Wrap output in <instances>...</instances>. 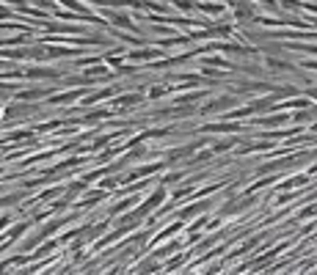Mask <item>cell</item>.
<instances>
[{
  "label": "cell",
  "instance_id": "cell-1",
  "mask_svg": "<svg viewBox=\"0 0 317 275\" xmlns=\"http://www.w3.org/2000/svg\"><path fill=\"white\" fill-rule=\"evenodd\" d=\"M166 58V50L163 47H149V44H144V47H135V50H127V61H135V63H157Z\"/></svg>",
  "mask_w": 317,
  "mask_h": 275
},
{
  "label": "cell",
  "instance_id": "cell-2",
  "mask_svg": "<svg viewBox=\"0 0 317 275\" xmlns=\"http://www.w3.org/2000/svg\"><path fill=\"white\" fill-rule=\"evenodd\" d=\"M144 99H146V96H144L141 91H121V94L113 99L111 110L113 113H124V110H133V108H138V105H144Z\"/></svg>",
  "mask_w": 317,
  "mask_h": 275
},
{
  "label": "cell",
  "instance_id": "cell-3",
  "mask_svg": "<svg viewBox=\"0 0 317 275\" xmlns=\"http://www.w3.org/2000/svg\"><path fill=\"white\" fill-rule=\"evenodd\" d=\"M166 198H169V190H166L163 185H157V190L152 192V195H146V198H144L141 204H138V209H135V212L141 215V218H146L149 209H157V206H160Z\"/></svg>",
  "mask_w": 317,
  "mask_h": 275
},
{
  "label": "cell",
  "instance_id": "cell-4",
  "mask_svg": "<svg viewBox=\"0 0 317 275\" xmlns=\"http://www.w3.org/2000/svg\"><path fill=\"white\" fill-rule=\"evenodd\" d=\"M36 113V108L33 105H22V102H11V105H6L3 108V121H20V118H28V116H33Z\"/></svg>",
  "mask_w": 317,
  "mask_h": 275
},
{
  "label": "cell",
  "instance_id": "cell-5",
  "mask_svg": "<svg viewBox=\"0 0 317 275\" xmlns=\"http://www.w3.org/2000/svg\"><path fill=\"white\" fill-rule=\"evenodd\" d=\"M212 206V201H207V198H202V201H190L188 206H182V209H179V212H174V218L176 220H188V218H193V215H204L207 209H210Z\"/></svg>",
  "mask_w": 317,
  "mask_h": 275
},
{
  "label": "cell",
  "instance_id": "cell-6",
  "mask_svg": "<svg viewBox=\"0 0 317 275\" xmlns=\"http://www.w3.org/2000/svg\"><path fill=\"white\" fill-rule=\"evenodd\" d=\"M44 96H53V91L44 88V85H36V88H28V91H17L14 94V102H36V99H44Z\"/></svg>",
  "mask_w": 317,
  "mask_h": 275
},
{
  "label": "cell",
  "instance_id": "cell-7",
  "mask_svg": "<svg viewBox=\"0 0 317 275\" xmlns=\"http://www.w3.org/2000/svg\"><path fill=\"white\" fill-rule=\"evenodd\" d=\"M237 105V99L234 96H218V99H212V102H207L204 108H202V113H221V110H229Z\"/></svg>",
  "mask_w": 317,
  "mask_h": 275
},
{
  "label": "cell",
  "instance_id": "cell-8",
  "mask_svg": "<svg viewBox=\"0 0 317 275\" xmlns=\"http://www.w3.org/2000/svg\"><path fill=\"white\" fill-rule=\"evenodd\" d=\"M202 132H221V135H229V132H243V124L237 121H221V124H204Z\"/></svg>",
  "mask_w": 317,
  "mask_h": 275
},
{
  "label": "cell",
  "instance_id": "cell-9",
  "mask_svg": "<svg viewBox=\"0 0 317 275\" xmlns=\"http://www.w3.org/2000/svg\"><path fill=\"white\" fill-rule=\"evenodd\" d=\"M251 204H254L251 195H246V198H234V201H226V204L221 206V212H224V215H234V212H243V209L251 206Z\"/></svg>",
  "mask_w": 317,
  "mask_h": 275
},
{
  "label": "cell",
  "instance_id": "cell-10",
  "mask_svg": "<svg viewBox=\"0 0 317 275\" xmlns=\"http://www.w3.org/2000/svg\"><path fill=\"white\" fill-rule=\"evenodd\" d=\"M105 198H108V192L97 187V190H88L83 198H80V206H83V209H91V206H97L99 201H105Z\"/></svg>",
  "mask_w": 317,
  "mask_h": 275
},
{
  "label": "cell",
  "instance_id": "cell-11",
  "mask_svg": "<svg viewBox=\"0 0 317 275\" xmlns=\"http://www.w3.org/2000/svg\"><path fill=\"white\" fill-rule=\"evenodd\" d=\"M226 8H229L226 3H196V11H204V14H210V17H221Z\"/></svg>",
  "mask_w": 317,
  "mask_h": 275
},
{
  "label": "cell",
  "instance_id": "cell-12",
  "mask_svg": "<svg viewBox=\"0 0 317 275\" xmlns=\"http://www.w3.org/2000/svg\"><path fill=\"white\" fill-rule=\"evenodd\" d=\"M287 121H289L287 113H279V116H262L254 124H259V127H282V124H287Z\"/></svg>",
  "mask_w": 317,
  "mask_h": 275
},
{
  "label": "cell",
  "instance_id": "cell-13",
  "mask_svg": "<svg viewBox=\"0 0 317 275\" xmlns=\"http://www.w3.org/2000/svg\"><path fill=\"white\" fill-rule=\"evenodd\" d=\"M113 116V110L111 108H99V110H91L86 118H80V121H88V124H97V121H102L105 118V124H108V118Z\"/></svg>",
  "mask_w": 317,
  "mask_h": 275
},
{
  "label": "cell",
  "instance_id": "cell-14",
  "mask_svg": "<svg viewBox=\"0 0 317 275\" xmlns=\"http://www.w3.org/2000/svg\"><path fill=\"white\" fill-rule=\"evenodd\" d=\"M179 228H182V220H174V223H169V226H166V228H163V231L155 237V242H152V245H157V242H160V240H166V237H171V234H176V231H179Z\"/></svg>",
  "mask_w": 317,
  "mask_h": 275
},
{
  "label": "cell",
  "instance_id": "cell-15",
  "mask_svg": "<svg viewBox=\"0 0 317 275\" xmlns=\"http://www.w3.org/2000/svg\"><path fill=\"white\" fill-rule=\"evenodd\" d=\"M234 17H237V20H251V17H254V11H251V8L254 6H248V3H234Z\"/></svg>",
  "mask_w": 317,
  "mask_h": 275
},
{
  "label": "cell",
  "instance_id": "cell-16",
  "mask_svg": "<svg viewBox=\"0 0 317 275\" xmlns=\"http://www.w3.org/2000/svg\"><path fill=\"white\" fill-rule=\"evenodd\" d=\"M204 66H218V69H234L232 63H229V61H224V58H218V55H215V58H204Z\"/></svg>",
  "mask_w": 317,
  "mask_h": 275
},
{
  "label": "cell",
  "instance_id": "cell-17",
  "mask_svg": "<svg viewBox=\"0 0 317 275\" xmlns=\"http://www.w3.org/2000/svg\"><path fill=\"white\" fill-rule=\"evenodd\" d=\"M121 182V176H113V179H102V182H99V190H105V192H111L113 187L119 185Z\"/></svg>",
  "mask_w": 317,
  "mask_h": 275
},
{
  "label": "cell",
  "instance_id": "cell-18",
  "mask_svg": "<svg viewBox=\"0 0 317 275\" xmlns=\"http://www.w3.org/2000/svg\"><path fill=\"white\" fill-rule=\"evenodd\" d=\"M169 82H166V85H152V88H149V99H157V96H163V94H169Z\"/></svg>",
  "mask_w": 317,
  "mask_h": 275
},
{
  "label": "cell",
  "instance_id": "cell-19",
  "mask_svg": "<svg viewBox=\"0 0 317 275\" xmlns=\"http://www.w3.org/2000/svg\"><path fill=\"white\" fill-rule=\"evenodd\" d=\"M3 228H11V218H8V215L0 218V231H3Z\"/></svg>",
  "mask_w": 317,
  "mask_h": 275
},
{
  "label": "cell",
  "instance_id": "cell-20",
  "mask_svg": "<svg viewBox=\"0 0 317 275\" xmlns=\"http://www.w3.org/2000/svg\"><path fill=\"white\" fill-rule=\"evenodd\" d=\"M6 270H8V261H0V275L6 273Z\"/></svg>",
  "mask_w": 317,
  "mask_h": 275
},
{
  "label": "cell",
  "instance_id": "cell-21",
  "mask_svg": "<svg viewBox=\"0 0 317 275\" xmlns=\"http://www.w3.org/2000/svg\"><path fill=\"white\" fill-rule=\"evenodd\" d=\"M312 132H317V124H312Z\"/></svg>",
  "mask_w": 317,
  "mask_h": 275
}]
</instances>
